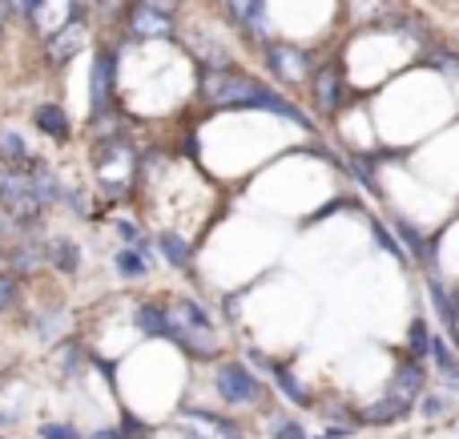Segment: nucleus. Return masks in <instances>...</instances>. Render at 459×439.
I'll list each match as a JSON object with an SVG mask.
<instances>
[{
	"mask_svg": "<svg viewBox=\"0 0 459 439\" xmlns=\"http://www.w3.org/2000/svg\"><path fill=\"white\" fill-rule=\"evenodd\" d=\"M214 387H218V395H222L230 408H246V403L262 400L258 375H254L250 367H242V363H222V367L214 371Z\"/></svg>",
	"mask_w": 459,
	"mask_h": 439,
	"instance_id": "f257e3e1",
	"label": "nucleus"
},
{
	"mask_svg": "<svg viewBox=\"0 0 459 439\" xmlns=\"http://www.w3.org/2000/svg\"><path fill=\"white\" fill-rule=\"evenodd\" d=\"M0 206L24 226V222H37L45 198L37 194L32 177H0Z\"/></svg>",
	"mask_w": 459,
	"mask_h": 439,
	"instance_id": "f03ea898",
	"label": "nucleus"
},
{
	"mask_svg": "<svg viewBox=\"0 0 459 439\" xmlns=\"http://www.w3.org/2000/svg\"><path fill=\"white\" fill-rule=\"evenodd\" d=\"M254 89H258V81L242 77V73H226V69L210 73V77L202 81V93L218 105H254Z\"/></svg>",
	"mask_w": 459,
	"mask_h": 439,
	"instance_id": "7ed1b4c3",
	"label": "nucleus"
},
{
	"mask_svg": "<svg viewBox=\"0 0 459 439\" xmlns=\"http://www.w3.org/2000/svg\"><path fill=\"white\" fill-rule=\"evenodd\" d=\"M129 166H134V158H129V150L117 142V145H109V150L97 158V177H101L109 190H121L126 177H129Z\"/></svg>",
	"mask_w": 459,
	"mask_h": 439,
	"instance_id": "20e7f679",
	"label": "nucleus"
},
{
	"mask_svg": "<svg viewBox=\"0 0 459 439\" xmlns=\"http://www.w3.org/2000/svg\"><path fill=\"white\" fill-rule=\"evenodd\" d=\"M182 432H190L194 439H242L234 424L210 416V411H190V419H182Z\"/></svg>",
	"mask_w": 459,
	"mask_h": 439,
	"instance_id": "39448f33",
	"label": "nucleus"
},
{
	"mask_svg": "<svg viewBox=\"0 0 459 439\" xmlns=\"http://www.w3.org/2000/svg\"><path fill=\"white\" fill-rule=\"evenodd\" d=\"M423 383H428V375H423L420 363H415V359L411 363H399L391 395H395V400H403V403H415V400H423Z\"/></svg>",
	"mask_w": 459,
	"mask_h": 439,
	"instance_id": "423d86ee",
	"label": "nucleus"
},
{
	"mask_svg": "<svg viewBox=\"0 0 459 439\" xmlns=\"http://www.w3.org/2000/svg\"><path fill=\"white\" fill-rule=\"evenodd\" d=\"M270 69H274L282 81H290V85H294V81L307 77V56H302L299 48L274 45V48H270Z\"/></svg>",
	"mask_w": 459,
	"mask_h": 439,
	"instance_id": "0eeeda50",
	"label": "nucleus"
},
{
	"mask_svg": "<svg viewBox=\"0 0 459 439\" xmlns=\"http://www.w3.org/2000/svg\"><path fill=\"white\" fill-rule=\"evenodd\" d=\"M129 24H134V32H137V37H169V16L161 13V8H153V4L134 8V16H129Z\"/></svg>",
	"mask_w": 459,
	"mask_h": 439,
	"instance_id": "6e6552de",
	"label": "nucleus"
},
{
	"mask_svg": "<svg viewBox=\"0 0 459 439\" xmlns=\"http://www.w3.org/2000/svg\"><path fill=\"white\" fill-rule=\"evenodd\" d=\"M137 323H142V331H150V335H161V339H174L178 335V323H174V314H169L166 306H150V303H145L142 311H137Z\"/></svg>",
	"mask_w": 459,
	"mask_h": 439,
	"instance_id": "1a4fd4ad",
	"label": "nucleus"
},
{
	"mask_svg": "<svg viewBox=\"0 0 459 439\" xmlns=\"http://www.w3.org/2000/svg\"><path fill=\"white\" fill-rule=\"evenodd\" d=\"M69 16H73V0H40L32 21H37L45 32H61L56 24H69Z\"/></svg>",
	"mask_w": 459,
	"mask_h": 439,
	"instance_id": "9d476101",
	"label": "nucleus"
},
{
	"mask_svg": "<svg viewBox=\"0 0 459 439\" xmlns=\"http://www.w3.org/2000/svg\"><path fill=\"white\" fill-rule=\"evenodd\" d=\"M113 93V56L101 53L93 65V109H105Z\"/></svg>",
	"mask_w": 459,
	"mask_h": 439,
	"instance_id": "9b49d317",
	"label": "nucleus"
},
{
	"mask_svg": "<svg viewBox=\"0 0 459 439\" xmlns=\"http://www.w3.org/2000/svg\"><path fill=\"white\" fill-rule=\"evenodd\" d=\"M407 411H411V403H403V400H395V395H391V400H383V403H375V408H367L363 419H367V424H399Z\"/></svg>",
	"mask_w": 459,
	"mask_h": 439,
	"instance_id": "f8f14e48",
	"label": "nucleus"
},
{
	"mask_svg": "<svg viewBox=\"0 0 459 439\" xmlns=\"http://www.w3.org/2000/svg\"><path fill=\"white\" fill-rule=\"evenodd\" d=\"M32 153H29V145H24V137L21 133H13V129H0V161L4 166H24Z\"/></svg>",
	"mask_w": 459,
	"mask_h": 439,
	"instance_id": "ddd939ff",
	"label": "nucleus"
},
{
	"mask_svg": "<svg viewBox=\"0 0 459 439\" xmlns=\"http://www.w3.org/2000/svg\"><path fill=\"white\" fill-rule=\"evenodd\" d=\"M32 121H37L48 137H69V117H65V109H56V105H40V109L32 113Z\"/></svg>",
	"mask_w": 459,
	"mask_h": 439,
	"instance_id": "4468645a",
	"label": "nucleus"
},
{
	"mask_svg": "<svg viewBox=\"0 0 459 439\" xmlns=\"http://www.w3.org/2000/svg\"><path fill=\"white\" fill-rule=\"evenodd\" d=\"M315 97H318V105H323L326 113L339 109V73H334V69L318 73V77H315Z\"/></svg>",
	"mask_w": 459,
	"mask_h": 439,
	"instance_id": "2eb2a0df",
	"label": "nucleus"
},
{
	"mask_svg": "<svg viewBox=\"0 0 459 439\" xmlns=\"http://www.w3.org/2000/svg\"><path fill=\"white\" fill-rule=\"evenodd\" d=\"M48 263L61 266V271H77V246H73L69 238H56L53 246H48Z\"/></svg>",
	"mask_w": 459,
	"mask_h": 439,
	"instance_id": "dca6fc26",
	"label": "nucleus"
},
{
	"mask_svg": "<svg viewBox=\"0 0 459 439\" xmlns=\"http://www.w3.org/2000/svg\"><path fill=\"white\" fill-rule=\"evenodd\" d=\"M117 271L126 274V279H137V274L150 271V254H142V250H121V254H117Z\"/></svg>",
	"mask_w": 459,
	"mask_h": 439,
	"instance_id": "f3484780",
	"label": "nucleus"
},
{
	"mask_svg": "<svg viewBox=\"0 0 459 439\" xmlns=\"http://www.w3.org/2000/svg\"><path fill=\"white\" fill-rule=\"evenodd\" d=\"M274 375H278V392H282L290 403H299V408H307V403H310V395L299 387V379H294L290 371H282V367H274Z\"/></svg>",
	"mask_w": 459,
	"mask_h": 439,
	"instance_id": "a211bd4d",
	"label": "nucleus"
},
{
	"mask_svg": "<svg viewBox=\"0 0 459 439\" xmlns=\"http://www.w3.org/2000/svg\"><path fill=\"white\" fill-rule=\"evenodd\" d=\"M431 298H436V311L444 314L447 331H459V311H455V303H452V298H447V290L439 287V282H431Z\"/></svg>",
	"mask_w": 459,
	"mask_h": 439,
	"instance_id": "6ab92c4d",
	"label": "nucleus"
},
{
	"mask_svg": "<svg viewBox=\"0 0 459 439\" xmlns=\"http://www.w3.org/2000/svg\"><path fill=\"white\" fill-rule=\"evenodd\" d=\"M161 250L169 254V263H174V266H186V263H190V246H186L178 234H169V230L161 234Z\"/></svg>",
	"mask_w": 459,
	"mask_h": 439,
	"instance_id": "aec40b11",
	"label": "nucleus"
},
{
	"mask_svg": "<svg viewBox=\"0 0 459 439\" xmlns=\"http://www.w3.org/2000/svg\"><path fill=\"white\" fill-rule=\"evenodd\" d=\"M32 185H37V194L45 202H56L61 198V182H53V174H45V169H37V174H32Z\"/></svg>",
	"mask_w": 459,
	"mask_h": 439,
	"instance_id": "412c9836",
	"label": "nucleus"
},
{
	"mask_svg": "<svg viewBox=\"0 0 459 439\" xmlns=\"http://www.w3.org/2000/svg\"><path fill=\"white\" fill-rule=\"evenodd\" d=\"M431 359H436V367L439 371H452L455 367V351H452V347H447V339H431Z\"/></svg>",
	"mask_w": 459,
	"mask_h": 439,
	"instance_id": "4be33fe9",
	"label": "nucleus"
},
{
	"mask_svg": "<svg viewBox=\"0 0 459 439\" xmlns=\"http://www.w3.org/2000/svg\"><path fill=\"white\" fill-rule=\"evenodd\" d=\"M411 355H415V359H423V355H431V335H428V327H423L420 319L411 323Z\"/></svg>",
	"mask_w": 459,
	"mask_h": 439,
	"instance_id": "5701e85b",
	"label": "nucleus"
},
{
	"mask_svg": "<svg viewBox=\"0 0 459 439\" xmlns=\"http://www.w3.org/2000/svg\"><path fill=\"white\" fill-rule=\"evenodd\" d=\"M420 408H423V416H428V419H439V416H447L452 400H447V395H423Z\"/></svg>",
	"mask_w": 459,
	"mask_h": 439,
	"instance_id": "b1692460",
	"label": "nucleus"
},
{
	"mask_svg": "<svg viewBox=\"0 0 459 439\" xmlns=\"http://www.w3.org/2000/svg\"><path fill=\"white\" fill-rule=\"evenodd\" d=\"M226 4H230V13H234L238 21L250 24L254 16H258V4H262V0H226Z\"/></svg>",
	"mask_w": 459,
	"mask_h": 439,
	"instance_id": "393cba45",
	"label": "nucleus"
},
{
	"mask_svg": "<svg viewBox=\"0 0 459 439\" xmlns=\"http://www.w3.org/2000/svg\"><path fill=\"white\" fill-rule=\"evenodd\" d=\"M395 226H399V234H403V242H407V246L415 250V258H431V254H428V246H423V238L411 230V226H407V222H395Z\"/></svg>",
	"mask_w": 459,
	"mask_h": 439,
	"instance_id": "a878e982",
	"label": "nucleus"
},
{
	"mask_svg": "<svg viewBox=\"0 0 459 439\" xmlns=\"http://www.w3.org/2000/svg\"><path fill=\"white\" fill-rule=\"evenodd\" d=\"M40 439H81V432L69 424H45L40 427Z\"/></svg>",
	"mask_w": 459,
	"mask_h": 439,
	"instance_id": "bb28decb",
	"label": "nucleus"
},
{
	"mask_svg": "<svg viewBox=\"0 0 459 439\" xmlns=\"http://www.w3.org/2000/svg\"><path fill=\"white\" fill-rule=\"evenodd\" d=\"M274 439H307L299 419H282V424H274Z\"/></svg>",
	"mask_w": 459,
	"mask_h": 439,
	"instance_id": "cd10ccee",
	"label": "nucleus"
},
{
	"mask_svg": "<svg viewBox=\"0 0 459 439\" xmlns=\"http://www.w3.org/2000/svg\"><path fill=\"white\" fill-rule=\"evenodd\" d=\"M13 303H16V282L0 274V311H8Z\"/></svg>",
	"mask_w": 459,
	"mask_h": 439,
	"instance_id": "c85d7f7f",
	"label": "nucleus"
},
{
	"mask_svg": "<svg viewBox=\"0 0 459 439\" xmlns=\"http://www.w3.org/2000/svg\"><path fill=\"white\" fill-rule=\"evenodd\" d=\"M13 263L24 266V271H32V266H37V250H32V246H21V250L13 254Z\"/></svg>",
	"mask_w": 459,
	"mask_h": 439,
	"instance_id": "c756f323",
	"label": "nucleus"
},
{
	"mask_svg": "<svg viewBox=\"0 0 459 439\" xmlns=\"http://www.w3.org/2000/svg\"><path fill=\"white\" fill-rule=\"evenodd\" d=\"M8 4L16 8V13H24V16H32L40 8V0H8Z\"/></svg>",
	"mask_w": 459,
	"mask_h": 439,
	"instance_id": "7c9ffc66",
	"label": "nucleus"
},
{
	"mask_svg": "<svg viewBox=\"0 0 459 439\" xmlns=\"http://www.w3.org/2000/svg\"><path fill=\"white\" fill-rule=\"evenodd\" d=\"M444 379H447V387H452V392L459 395V363H455L452 371H444Z\"/></svg>",
	"mask_w": 459,
	"mask_h": 439,
	"instance_id": "2f4dec72",
	"label": "nucleus"
},
{
	"mask_svg": "<svg viewBox=\"0 0 459 439\" xmlns=\"http://www.w3.org/2000/svg\"><path fill=\"white\" fill-rule=\"evenodd\" d=\"M89 439H126V435H121V432H117V427H101V432H93V435H89Z\"/></svg>",
	"mask_w": 459,
	"mask_h": 439,
	"instance_id": "473e14b6",
	"label": "nucleus"
},
{
	"mask_svg": "<svg viewBox=\"0 0 459 439\" xmlns=\"http://www.w3.org/2000/svg\"><path fill=\"white\" fill-rule=\"evenodd\" d=\"M150 4H153V8H161V13H166V8H174L178 0H150Z\"/></svg>",
	"mask_w": 459,
	"mask_h": 439,
	"instance_id": "72a5a7b5",
	"label": "nucleus"
},
{
	"mask_svg": "<svg viewBox=\"0 0 459 439\" xmlns=\"http://www.w3.org/2000/svg\"><path fill=\"white\" fill-rule=\"evenodd\" d=\"M8 8H13V4H8V0H0V29H4V16H8Z\"/></svg>",
	"mask_w": 459,
	"mask_h": 439,
	"instance_id": "f704fd0d",
	"label": "nucleus"
},
{
	"mask_svg": "<svg viewBox=\"0 0 459 439\" xmlns=\"http://www.w3.org/2000/svg\"><path fill=\"white\" fill-rule=\"evenodd\" d=\"M0 427H8V416H4V411H0Z\"/></svg>",
	"mask_w": 459,
	"mask_h": 439,
	"instance_id": "c9c22d12",
	"label": "nucleus"
}]
</instances>
